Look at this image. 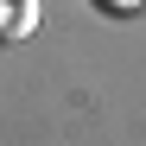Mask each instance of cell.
Here are the masks:
<instances>
[{"mask_svg": "<svg viewBox=\"0 0 146 146\" xmlns=\"http://www.w3.org/2000/svg\"><path fill=\"white\" fill-rule=\"evenodd\" d=\"M95 7H121V13H127V7H140V0H95Z\"/></svg>", "mask_w": 146, "mask_h": 146, "instance_id": "7a4b0ae2", "label": "cell"}, {"mask_svg": "<svg viewBox=\"0 0 146 146\" xmlns=\"http://www.w3.org/2000/svg\"><path fill=\"white\" fill-rule=\"evenodd\" d=\"M38 32V0H0V44Z\"/></svg>", "mask_w": 146, "mask_h": 146, "instance_id": "6da1fadb", "label": "cell"}]
</instances>
